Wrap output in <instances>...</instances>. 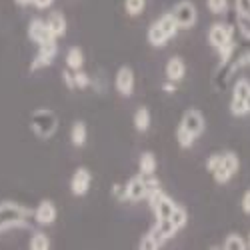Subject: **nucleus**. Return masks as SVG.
<instances>
[{
    "label": "nucleus",
    "mask_w": 250,
    "mask_h": 250,
    "mask_svg": "<svg viewBox=\"0 0 250 250\" xmlns=\"http://www.w3.org/2000/svg\"><path fill=\"white\" fill-rule=\"evenodd\" d=\"M30 216H34V210L28 206L10 200L0 202V232H6L10 228H28Z\"/></svg>",
    "instance_id": "nucleus-1"
},
{
    "label": "nucleus",
    "mask_w": 250,
    "mask_h": 250,
    "mask_svg": "<svg viewBox=\"0 0 250 250\" xmlns=\"http://www.w3.org/2000/svg\"><path fill=\"white\" fill-rule=\"evenodd\" d=\"M156 188H160V182L154 174H138L126 182V186L122 190V198L138 202L142 198H148V194L154 192Z\"/></svg>",
    "instance_id": "nucleus-2"
},
{
    "label": "nucleus",
    "mask_w": 250,
    "mask_h": 250,
    "mask_svg": "<svg viewBox=\"0 0 250 250\" xmlns=\"http://www.w3.org/2000/svg\"><path fill=\"white\" fill-rule=\"evenodd\" d=\"M30 130L42 140H48L58 130V116L50 108H36L30 114Z\"/></svg>",
    "instance_id": "nucleus-3"
},
{
    "label": "nucleus",
    "mask_w": 250,
    "mask_h": 250,
    "mask_svg": "<svg viewBox=\"0 0 250 250\" xmlns=\"http://www.w3.org/2000/svg\"><path fill=\"white\" fill-rule=\"evenodd\" d=\"M170 14L174 16L178 28H192L198 20V12L196 6L190 2V0H180V2L174 4V8L170 10Z\"/></svg>",
    "instance_id": "nucleus-4"
},
{
    "label": "nucleus",
    "mask_w": 250,
    "mask_h": 250,
    "mask_svg": "<svg viewBox=\"0 0 250 250\" xmlns=\"http://www.w3.org/2000/svg\"><path fill=\"white\" fill-rule=\"evenodd\" d=\"M56 54H58V44H56V40H50V42L40 44L36 56H34L32 62H30V70L34 72V70H40V68L50 66L52 62H54V58H56Z\"/></svg>",
    "instance_id": "nucleus-5"
},
{
    "label": "nucleus",
    "mask_w": 250,
    "mask_h": 250,
    "mask_svg": "<svg viewBox=\"0 0 250 250\" xmlns=\"http://www.w3.org/2000/svg\"><path fill=\"white\" fill-rule=\"evenodd\" d=\"M232 40H234V28L228 26V24L216 22L210 26V30H208V42H210V46L216 50H220L226 44H230Z\"/></svg>",
    "instance_id": "nucleus-6"
},
{
    "label": "nucleus",
    "mask_w": 250,
    "mask_h": 250,
    "mask_svg": "<svg viewBox=\"0 0 250 250\" xmlns=\"http://www.w3.org/2000/svg\"><path fill=\"white\" fill-rule=\"evenodd\" d=\"M28 38L32 40L34 44H44V42H50V40H56L54 34L50 32L46 20H40V18H32L30 24H28Z\"/></svg>",
    "instance_id": "nucleus-7"
},
{
    "label": "nucleus",
    "mask_w": 250,
    "mask_h": 250,
    "mask_svg": "<svg viewBox=\"0 0 250 250\" xmlns=\"http://www.w3.org/2000/svg\"><path fill=\"white\" fill-rule=\"evenodd\" d=\"M90 182H92V174L88 168L84 166H80V168L74 170L72 174V180H70V192L74 196H84L90 188Z\"/></svg>",
    "instance_id": "nucleus-8"
},
{
    "label": "nucleus",
    "mask_w": 250,
    "mask_h": 250,
    "mask_svg": "<svg viewBox=\"0 0 250 250\" xmlns=\"http://www.w3.org/2000/svg\"><path fill=\"white\" fill-rule=\"evenodd\" d=\"M180 124H182L186 130H190L194 136H200L204 132V128H206V120H204L202 112H198L196 108H188V110H186L182 114Z\"/></svg>",
    "instance_id": "nucleus-9"
},
{
    "label": "nucleus",
    "mask_w": 250,
    "mask_h": 250,
    "mask_svg": "<svg viewBox=\"0 0 250 250\" xmlns=\"http://www.w3.org/2000/svg\"><path fill=\"white\" fill-rule=\"evenodd\" d=\"M114 84H116L118 94H122V96H130L132 90H134V72H132V68H130V66H122V68H118Z\"/></svg>",
    "instance_id": "nucleus-10"
},
{
    "label": "nucleus",
    "mask_w": 250,
    "mask_h": 250,
    "mask_svg": "<svg viewBox=\"0 0 250 250\" xmlns=\"http://www.w3.org/2000/svg\"><path fill=\"white\" fill-rule=\"evenodd\" d=\"M56 214H58V210H56V206H54L52 200H42L34 208V220L38 224H42V226L52 224L56 220Z\"/></svg>",
    "instance_id": "nucleus-11"
},
{
    "label": "nucleus",
    "mask_w": 250,
    "mask_h": 250,
    "mask_svg": "<svg viewBox=\"0 0 250 250\" xmlns=\"http://www.w3.org/2000/svg\"><path fill=\"white\" fill-rule=\"evenodd\" d=\"M184 74H186V64L180 56H174L166 62V78L170 82H180L184 78Z\"/></svg>",
    "instance_id": "nucleus-12"
},
{
    "label": "nucleus",
    "mask_w": 250,
    "mask_h": 250,
    "mask_svg": "<svg viewBox=\"0 0 250 250\" xmlns=\"http://www.w3.org/2000/svg\"><path fill=\"white\" fill-rule=\"evenodd\" d=\"M160 242H164V240H168V238H172L178 230H176V226L166 218V220H156V224H154V228L150 230Z\"/></svg>",
    "instance_id": "nucleus-13"
},
{
    "label": "nucleus",
    "mask_w": 250,
    "mask_h": 250,
    "mask_svg": "<svg viewBox=\"0 0 250 250\" xmlns=\"http://www.w3.org/2000/svg\"><path fill=\"white\" fill-rule=\"evenodd\" d=\"M46 24L50 32L54 34V38H60L66 34V18L62 12H50V16L46 18Z\"/></svg>",
    "instance_id": "nucleus-14"
},
{
    "label": "nucleus",
    "mask_w": 250,
    "mask_h": 250,
    "mask_svg": "<svg viewBox=\"0 0 250 250\" xmlns=\"http://www.w3.org/2000/svg\"><path fill=\"white\" fill-rule=\"evenodd\" d=\"M156 24L164 30V34L168 36V40H170V38H174V36H176V32L180 30V28H178V24H176V20H174V16H172L170 12L162 14V16L156 20Z\"/></svg>",
    "instance_id": "nucleus-15"
},
{
    "label": "nucleus",
    "mask_w": 250,
    "mask_h": 250,
    "mask_svg": "<svg viewBox=\"0 0 250 250\" xmlns=\"http://www.w3.org/2000/svg\"><path fill=\"white\" fill-rule=\"evenodd\" d=\"M86 134H88L86 124L82 122V120H76V122L72 124V128H70V140H72L74 146H84Z\"/></svg>",
    "instance_id": "nucleus-16"
},
{
    "label": "nucleus",
    "mask_w": 250,
    "mask_h": 250,
    "mask_svg": "<svg viewBox=\"0 0 250 250\" xmlns=\"http://www.w3.org/2000/svg\"><path fill=\"white\" fill-rule=\"evenodd\" d=\"M82 64H84V54L78 46H72L68 52H66V68L68 70H80Z\"/></svg>",
    "instance_id": "nucleus-17"
},
{
    "label": "nucleus",
    "mask_w": 250,
    "mask_h": 250,
    "mask_svg": "<svg viewBox=\"0 0 250 250\" xmlns=\"http://www.w3.org/2000/svg\"><path fill=\"white\" fill-rule=\"evenodd\" d=\"M148 126H150V110L146 106H140L134 112V128L138 132H146Z\"/></svg>",
    "instance_id": "nucleus-18"
},
{
    "label": "nucleus",
    "mask_w": 250,
    "mask_h": 250,
    "mask_svg": "<svg viewBox=\"0 0 250 250\" xmlns=\"http://www.w3.org/2000/svg\"><path fill=\"white\" fill-rule=\"evenodd\" d=\"M146 38H148V44H152V46H156V48H160V46H164L166 44V40H168V36L164 34V30L154 22L150 28H148V34H146Z\"/></svg>",
    "instance_id": "nucleus-19"
},
{
    "label": "nucleus",
    "mask_w": 250,
    "mask_h": 250,
    "mask_svg": "<svg viewBox=\"0 0 250 250\" xmlns=\"http://www.w3.org/2000/svg\"><path fill=\"white\" fill-rule=\"evenodd\" d=\"M138 168H140V174H154L156 170V158L152 152H144L138 160Z\"/></svg>",
    "instance_id": "nucleus-20"
},
{
    "label": "nucleus",
    "mask_w": 250,
    "mask_h": 250,
    "mask_svg": "<svg viewBox=\"0 0 250 250\" xmlns=\"http://www.w3.org/2000/svg\"><path fill=\"white\" fill-rule=\"evenodd\" d=\"M220 164H222L232 176H234V174L238 172V168H240V160H238V156H236L234 152H224V154H220Z\"/></svg>",
    "instance_id": "nucleus-21"
},
{
    "label": "nucleus",
    "mask_w": 250,
    "mask_h": 250,
    "mask_svg": "<svg viewBox=\"0 0 250 250\" xmlns=\"http://www.w3.org/2000/svg\"><path fill=\"white\" fill-rule=\"evenodd\" d=\"M168 220L176 226V230H182V228L186 226V222H188V214H186V208H182V206L176 204V208L172 210V214H170Z\"/></svg>",
    "instance_id": "nucleus-22"
},
{
    "label": "nucleus",
    "mask_w": 250,
    "mask_h": 250,
    "mask_svg": "<svg viewBox=\"0 0 250 250\" xmlns=\"http://www.w3.org/2000/svg\"><path fill=\"white\" fill-rule=\"evenodd\" d=\"M28 248L30 250H48L50 248V240L44 232H34L30 236V242H28Z\"/></svg>",
    "instance_id": "nucleus-23"
},
{
    "label": "nucleus",
    "mask_w": 250,
    "mask_h": 250,
    "mask_svg": "<svg viewBox=\"0 0 250 250\" xmlns=\"http://www.w3.org/2000/svg\"><path fill=\"white\" fill-rule=\"evenodd\" d=\"M222 248L224 250H246L248 244H246V240L240 234H228L224 244H222Z\"/></svg>",
    "instance_id": "nucleus-24"
},
{
    "label": "nucleus",
    "mask_w": 250,
    "mask_h": 250,
    "mask_svg": "<svg viewBox=\"0 0 250 250\" xmlns=\"http://www.w3.org/2000/svg\"><path fill=\"white\" fill-rule=\"evenodd\" d=\"M194 138H196V136H194L190 130H186L182 124L176 128V140H178V144H180L182 148H190L192 144H194Z\"/></svg>",
    "instance_id": "nucleus-25"
},
{
    "label": "nucleus",
    "mask_w": 250,
    "mask_h": 250,
    "mask_svg": "<svg viewBox=\"0 0 250 250\" xmlns=\"http://www.w3.org/2000/svg\"><path fill=\"white\" fill-rule=\"evenodd\" d=\"M160 246H162V242H160L152 232L144 234V236L140 238V242H138V248H142V250H156V248H160Z\"/></svg>",
    "instance_id": "nucleus-26"
},
{
    "label": "nucleus",
    "mask_w": 250,
    "mask_h": 250,
    "mask_svg": "<svg viewBox=\"0 0 250 250\" xmlns=\"http://www.w3.org/2000/svg\"><path fill=\"white\" fill-rule=\"evenodd\" d=\"M144 6H146V0H124V8H126V12L132 16L142 14Z\"/></svg>",
    "instance_id": "nucleus-27"
},
{
    "label": "nucleus",
    "mask_w": 250,
    "mask_h": 250,
    "mask_svg": "<svg viewBox=\"0 0 250 250\" xmlns=\"http://www.w3.org/2000/svg\"><path fill=\"white\" fill-rule=\"evenodd\" d=\"M230 112H232L234 116H246V114H250L246 102L240 100V98H234V96H232V100H230Z\"/></svg>",
    "instance_id": "nucleus-28"
},
{
    "label": "nucleus",
    "mask_w": 250,
    "mask_h": 250,
    "mask_svg": "<svg viewBox=\"0 0 250 250\" xmlns=\"http://www.w3.org/2000/svg\"><path fill=\"white\" fill-rule=\"evenodd\" d=\"M206 4L212 14H224L228 10V0H206Z\"/></svg>",
    "instance_id": "nucleus-29"
},
{
    "label": "nucleus",
    "mask_w": 250,
    "mask_h": 250,
    "mask_svg": "<svg viewBox=\"0 0 250 250\" xmlns=\"http://www.w3.org/2000/svg\"><path fill=\"white\" fill-rule=\"evenodd\" d=\"M74 88H86L90 84V76L84 74V72H80V70H74Z\"/></svg>",
    "instance_id": "nucleus-30"
},
{
    "label": "nucleus",
    "mask_w": 250,
    "mask_h": 250,
    "mask_svg": "<svg viewBox=\"0 0 250 250\" xmlns=\"http://www.w3.org/2000/svg\"><path fill=\"white\" fill-rule=\"evenodd\" d=\"M236 22H238V28L240 32L250 38V16H244V14H236Z\"/></svg>",
    "instance_id": "nucleus-31"
},
{
    "label": "nucleus",
    "mask_w": 250,
    "mask_h": 250,
    "mask_svg": "<svg viewBox=\"0 0 250 250\" xmlns=\"http://www.w3.org/2000/svg\"><path fill=\"white\" fill-rule=\"evenodd\" d=\"M234 4H236V14L250 16V0H234Z\"/></svg>",
    "instance_id": "nucleus-32"
},
{
    "label": "nucleus",
    "mask_w": 250,
    "mask_h": 250,
    "mask_svg": "<svg viewBox=\"0 0 250 250\" xmlns=\"http://www.w3.org/2000/svg\"><path fill=\"white\" fill-rule=\"evenodd\" d=\"M52 2H54V0H32V4H34L36 8H40V10L50 8V6H52Z\"/></svg>",
    "instance_id": "nucleus-33"
},
{
    "label": "nucleus",
    "mask_w": 250,
    "mask_h": 250,
    "mask_svg": "<svg viewBox=\"0 0 250 250\" xmlns=\"http://www.w3.org/2000/svg\"><path fill=\"white\" fill-rule=\"evenodd\" d=\"M242 210H244L246 214H250V190L242 196Z\"/></svg>",
    "instance_id": "nucleus-34"
},
{
    "label": "nucleus",
    "mask_w": 250,
    "mask_h": 250,
    "mask_svg": "<svg viewBox=\"0 0 250 250\" xmlns=\"http://www.w3.org/2000/svg\"><path fill=\"white\" fill-rule=\"evenodd\" d=\"M16 4H20V6H28V4H32V0H16Z\"/></svg>",
    "instance_id": "nucleus-35"
},
{
    "label": "nucleus",
    "mask_w": 250,
    "mask_h": 250,
    "mask_svg": "<svg viewBox=\"0 0 250 250\" xmlns=\"http://www.w3.org/2000/svg\"><path fill=\"white\" fill-rule=\"evenodd\" d=\"M164 90L166 92H174V86L172 84H164Z\"/></svg>",
    "instance_id": "nucleus-36"
},
{
    "label": "nucleus",
    "mask_w": 250,
    "mask_h": 250,
    "mask_svg": "<svg viewBox=\"0 0 250 250\" xmlns=\"http://www.w3.org/2000/svg\"><path fill=\"white\" fill-rule=\"evenodd\" d=\"M246 244H248V248H250V236H248V240H246Z\"/></svg>",
    "instance_id": "nucleus-37"
}]
</instances>
